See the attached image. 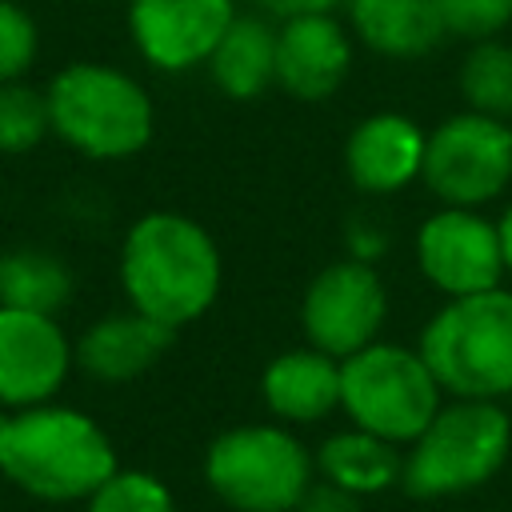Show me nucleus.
Masks as SVG:
<instances>
[{
    "label": "nucleus",
    "mask_w": 512,
    "mask_h": 512,
    "mask_svg": "<svg viewBox=\"0 0 512 512\" xmlns=\"http://www.w3.org/2000/svg\"><path fill=\"white\" fill-rule=\"evenodd\" d=\"M40 52V28L16 0H0V80H24Z\"/></svg>",
    "instance_id": "b1692460"
},
{
    "label": "nucleus",
    "mask_w": 512,
    "mask_h": 512,
    "mask_svg": "<svg viewBox=\"0 0 512 512\" xmlns=\"http://www.w3.org/2000/svg\"><path fill=\"white\" fill-rule=\"evenodd\" d=\"M44 96L52 136L88 160H128L152 140V96L136 76L112 64L76 60L48 80Z\"/></svg>",
    "instance_id": "7ed1b4c3"
},
{
    "label": "nucleus",
    "mask_w": 512,
    "mask_h": 512,
    "mask_svg": "<svg viewBox=\"0 0 512 512\" xmlns=\"http://www.w3.org/2000/svg\"><path fill=\"white\" fill-rule=\"evenodd\" d=\"M84 512H176L168 484L144 468H116L88 500Z\"/></svg>",
    "instance_id": "5701e85b"
},
{
    "label": "nucleus",
    "mask_w": 512,
    "mask_h": 512,
    "mask_svg": "<svg viewBox=\"0 0 512 512\" xmlns=\"http://www.w3.org/2000/svg\"><path fill=\"white\" fill-rule=\"evenodd\" d=\"M292 512H360V496H352V492L320 480V484H312L304 492V500Z\"/></svg>",
    "instance_id": "a878e982"
},
{
    "label": "nucleus",
    "mask_w": 512,
    "mask_h": 512,
    "mask_svg": "<svg viewBox=\"0 0 512 512\" xmlns=\"http://www.w3.org/2000/svg\"><path fill=\"white\" fill-rule=\"evenodd\" d=\"M496 232H500V252H504V268L512 272V204L504 208V216L496 220Z\"/></svg>",
    "instance_id": "cd10ccee"
},
{
    "label": "nucleus",
    "mask_w": 512,
    "mask_h": 512,
    "mask_svg": "<svg viewBox=\"0 0 512 512\" xmlns=\"http://www.w3.org/2000/svg\"><path fill=\"white\" fill-rule=\"evenodd\" d=\"M440 384L424 356L404 344H380L340 360V408L380 440L412 444L440 408Z\"/></svg>",
    "instance_id": "0eeeda50"
},
{
    "label": "nucleus",
    "mask_w": 512,
    "mask_h": 512,
    "mask_svg": "<svg viewBox=\"0 0 512 512\" xmlns=\"http://www.w3.org/2000/svg\"><path fill=\"white\" fill-rule=\"evenodd\" d=\"M352 72V40L332 16H292L276 28V84L296 100H328Z\"/></svg>",
    "instance_id": "ddd939ff"
},
{
    "label": "nucleus",
    "mask_w": 512,
    "mask_h": 512,
    "mask_svg": "<svg viewBox=\"0 0 512 512\" xmlns=\"http://www.w3.org/2000/svg\"><path fill=\"white\" fill-rule=\"evenodd\" d=\"M460 96L472 112L512 116V44L504 40H472L460 60Z\"/></svg>",
    "instance_id": "412c9836"
},
{
    "label": "nucleus",
    "mask_w": 512,
    "mask_h": 512,
    "mask_svg": "<svg viewBox=\"0 0 512 512\" xmlns=\"http://www.w3.org/2000/svg\"><path fill=\"white\" fill-rule=\"evenodd\" d=\"M224 280V260L204 224L184 212H144L120 244V288L128 304L168 328L200 320Z\"/></svg>",
    "instance_id": "f257e3e1"
},
{
    "label": "nucleus",
    "mask_w": 512,
    "mask_h": 512,
    "mask_svg": "<svg viewBox=\"0 0 512 512\" xmlns=\"http://www.w3.org/2000/svg\"><path fill=\"white\" fill-rule=\"evenodd\" d=\"M260 396L288 424H316L340 408V360L320 348H292L268 360Z\"/></svg>",
    "instance_id": "dca6fc26"
},
{
    "label": "nucleus",
    "mask_w": 512,
    "mask_h": 512,
    "mask_svg": "<svg viewBox=\"0 0 512 512\" xmlns=\"http://www.w3.org/2000/svg\"><path fill=\"white\" fill-rule=\"evenodd\" d=\"M176 340V328L128 308L84 328L76 340V364L104 384H128L144 376Z\"/></svg>",
    "instance_id": "2eb2a0df"
},
{
    "label": "nucleus",
    "mask_w": 512,
    "mask_h": 512,
    "mask_svg": "<svg viewBox=\"0 0 512 512\" xmlns=\"http://www.w3.org/2000/svg\"><path fill=\"white\" fill-rule=\"evenodd\" d=\"M116 468L120 464L108 432L80 408L48 400L4 416L0 476L36 500H88Z\"/></svg>",
    "instance_id": "f03ea898"
},
{
    "label": "nucleus",
    "mask_w": 512,
    "mask_h": 512,
    "mask_svg": "<svg viewBox=\"0 0 512 512\" xmlns=\"http://www.w3.org/2000/svg\"><path fill=\"white\" fill-rule=\"evenodd\" d=\"M424 364L460 400H500L512 392V292L488 288L452 296L420 332Z\"/></svg>",
    "instance_id": "20e7f679"
},
{
    "label": "nucleus",
    "mask_w": 512,
    "mask_h": 512,
    "mask_svg": "<svg viewBox=\"0 0 512 512\" xmlns=\"http://www.w3.org/2000/svg\"><path fill=\"white\" fill-rule=\"evenodd\" d=\"M420 180L440 204L480 208L512 184V124L484 112H456L424 140Z\"/></svg>",
    "instance_id": "6e6552de"
},
{
    "label": "nucleus",
    "mask_w": 512,
    "mask_h": 512,
    "mask_svg": "<svg viewBox=\"0 0 512 512\" xmlns=\"http://www.w3.org/2000/svg\"><path fill=\"white\" fill-rule=\"evenodd\" d=\"M272 16L292 20V16H332L344 0H260Z\"/></svg>",
    "instance_id": "bb28decb"
},
{
    "label": "nucleus",
    "mask_w": 512,
    "mask_h": 512,
    "mask_svg": "<svg viewBox=\"0 0 512 512\" xmlns=\"http://www.w3.org/2000/svg\"><path fill=\"white\" fill-rule=\"evenodd\" d=\"M316 460L280 424L224 428L204 452V484L236 512H292L312 488Z\"/></svg>",
    "instance_id": "423d86ee"
},
{
    "label": "nucleus",
    "mask_w": 512,
    "mask_h": 512,
    "mask_svg": "<svg viewBox=\"0 0 512 512\" xmlns=\"http://www.w3.org/2000/svg\"><path fill=\"white\" fill-rule=\"evenodd\" d=\"M424 140H428V132L404 112L364 116L348 132V144H344L348 180L372 196H388V192L408 188L420 176Z\"/></svg>",
    "instance_id": "4468645a"
},
{
    "label": "nucleus",
    "mask_w": 512,
    "mask_h": 512,
    "mask_svg": "<svg viewBox=\"0 0 512 512\" xmlns=\"http://www.w3.org/2000/svg\"><path fill=\"white\" fill-rule=\"evenodd\" d=\"M48 132V96L24 80H0V156H24Z\"/></svg>",
    "instance_id": "4be33fe9"
},
{
    "label": "nucleus",
    "mask_w": 512,
    "mask_h": 512,
    "mask_svg": "<svg viewBox=\"0 0 512 512\" xmlns=\"http://www.w3.org/2000/svg\"><path fill=\"white\" fill-rule=\"evenodd\" d=\"M212 84L232 100H252L276 84V32L260 16H236L208 56Z\"/></svg>",
    "instance_id": "a211bd4d"
},
{
    "label": "nucleus",
    "mask_w": 512,
    "mask_h": 512,
    "mask_svg": "<svg viewBox=\"0 0 512 512\" xmlns=\"http://www.w3.org/2000/svg\"><path fill=\"white\" fill-rule=\"evenodd\" d=\"M76 364V344L48 312L0 304V408L48 404Z\"/></svg>",
    "instance_id": "9b49d317"
},
{
    "label": "nucleus",
    "mask_w": 512,
    "mask_h": 512,
    "mask_svg": "<svg viewBox=\"0 0 512 512\" xmlns=\"http://www.w3.org/2000/svg\"><path fill=\"white\" fill-rule=\"evenodd\" d=\"M4 416H8V408H0V432H4Z\"/></svg>",
    "instance_id": "c85d7f7f"
},
{
    "label": "nucleus",
    "mask_w": 512,
    "mask_h": 512,
    "mask_svg": "<svg viewBox=\"0 0 512 512\" xmlns=\"http://www.w3.org/2000/svg\"><path fill=\"white\" fill-rule=\"evenodd\" d=\"M232 20V0H128V36L156 72L208 64Z\"/></svg>",
    "instance_id": "f8f14e48"
},
{
    "label": "nucleus",
    "mask_w": 512,
    "mask_h": 512,
    "mask_svg": "<svg viewBox=\"0 0 512 512\" xmlns=\"http://www.w3.org/2000/svg\"><path fill=\"white\" fill-rule=\"evenodd\" d=\"M444 28L460 40H492L512 20V0H440Z\"/></svg>",
    "instance_id": "393cba45"
},
{
    "label": "nucleus",
    "mask_w": 512,
    "mask_h": 512,
    "mask_svg": "<svg viewBox=\"0 0 512 512\" xmlns=\"http://www.w3.org/2000/svg\"><path fill=\"white\" fill-rule=\"evenodd\" d=\"M72 300V272L60 256L20 248L0 256V304L56 316Z\"/></svg>",
    "instance_id": "aec40b11"
},
{
    "label": "nucleus",
    "mask_w": 512,
    "mask_h": 512,
    "mask_svg": "<svg viewBox=\"0 0 512 512\" xmlns=\"http://www.w3.org/2000/svg\"><path fill=\"white\" fill-rule=\"evenodd\" d=\"M388 316V288L368 260H336L312 276L300 300V328L312 348L344 360L368 348Z\"/></svg>",
    "instance_id": "1a4fd4ad"
},
{
    "label": "nucleus",
    "mask_w": 512,
    "mask_h": 512,
    "mask_svg": "<svg viewBox=\"0 0 512 512\" xmlns=\"http://www.w3.org/2000/svg\"><path fill=\"white\" fill-rule=\"evenodd\" d=\"M316 468L328 484H336L352 496H376L392 480H400L404 460L396 456L392 440H380L352 424L348 432H332L316 448Z\"/></svg>",
    "instance_id": "6ab92c4d"
},
{
    "label": "nucleus",
    "mask_w": 512,
    "mask_h": 512,
    "mask_svg": "<svg viewBox=\"0 0 512 512\" xmlns=\"http://www.w3.org/2000/svg\"><path fill=\"white\" fill-rule=\"evenodd\" d=\"M512 452V416L496 400L440 404L404 456L400 484L416 500L460 496L488 484Z\"/></svg>",
    "instance_id": "39448f33"
},
{
    "label": "nucleus",
    "mask_w": 512,
    "mask_h": 512,
    "mask_svg": "<svg viewBox=\"0 0 512 512\" xmlns=\"http://www.w3.org/2000/svg\"><path fill=\"white\" fill-rule=\"evenodd\" d=\"M416 264L432 288L452 296L488 292L500 284L504 252L500 232L492 220H484L476 208H452L444 204L432 212L416 232Z\"/></svg>",
    "instance_id": "9d476101"
},
{
    "label": "nucleus",
    "mask_w": 512,
    "mask_h": 512,
    "mask_svg": "<svg viewBox=\"0 0 512 512\" xmlns=\"http://www.w3.org/2000/svg\"><path fill=\"white\" fill-rule=\"evenodd\" d=\"M352 32L388 60H420L448 36L440 0H344Z\"/></svg>",
    "instance_id": "f3484780"
}]
</instances>
